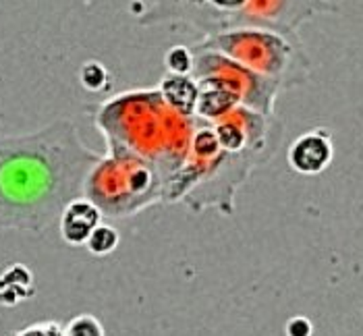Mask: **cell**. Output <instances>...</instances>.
Listing matches in <instances>:
<instances>
[{"mask_svg":"<svg viewBox=\"0 0 363 336\" xmlns=\"http://www.w3.org/2000/svg\"><path fill=\"white\" fill-rule=\"evenodd\" d=\"M340 0H143L141 26L179 23L203 31L208 38L230 29H270L297 38L309 17L333 13Z\"/></svg>","mask_w":363,"mask_h":336,"instance_id":"obj_2","label":"cell"},{"mask_svg":"<svg viewBox=\"0 0 363 336\" xmlns=\"http://www.w3.org/2000/svg\"><path fill=\"white\" fill-rule=\"evenodd\" d=\"M65 336H106V332L96 315L82 313L65 326Z\"/></svg>","mask_w":363,"mask_h":336,"instance_id":"obj_9","label":"cell"},{"mask_svg":"<svg viewBox=\"0 0 363 336\" xmlns=\"http://www.w3.org/2000/svg\"><path fill=\"white\" fill-rule=\"evenodd\" d=\"M33 295V279L28 266L13 264L0 274V306L13 308Z\"/></svg>","mask_w":363,"mask_h":336,"instance_id":"obj_6","label":"cell"},{"mask_svg":"<svg viewBox=\"0 0 363 336\" xmlns=\"http://www.w3.org/2000/svg\"><path fill=\"white\" fill-rule=\"evenodd\" d=\"M79 82L89 91H100L108 84V71H106L104 65H100L96 60H89L79 71Z\"/></svg>","mask_w":363,"mask_h":336,"instance_id":"obj_10","label":"cell"},{"mask_svg":"<svg viewBox=\"0 0 363 336\" xmlns=\"http://www.w3.org/2000/svg\"><path fill=\"white\" fill-rule=\"evenodd\" d=\"M102 210L89 197L79 196L71 199L58 216V230L62 241L73 247L85 245L91 230L102 223Z\"/></svg>","mask_w":363,"mask_h":336,"instance_id":"obj_5","label":"cell"},{"mask_svg":"<svg viewBox=\"0 0 363 336\" xmlns=\"http://www.w3.org/2000/svg\"><path fill=\"white\" fill-rule=\"evenodd\" d=\"M102 156L69 118L23 135H0V230L42 233L84 196Z\"/></svg>","mask_w":363,"mask_h":336,"instance_id":"obj_1","label":"cell"},{"mask_svg":"<svg viewBox=\"0 0 363 336\" xmlns=\"http://www.w3.org/2000/svg\"><path fill=\"white\" fill-rule=\"evenodd\" d=\"M335 147L330 133L324 129L299 135L289 147V164L301 174H318L333 162Z\"/></svg>","mask_w":363,"mask_h":336,"instance_id":"obj_4","label":"cell"},{"mask_svg":"<svg viewBox=\"0 0 363 336\" xmlns=\"http://www.w3.org/2000/svg\"><path fill=\"white\" fill-rule=\"evenodd\" d=\"M197 46L220 52L253 73L279 82L282 87L303 84L311 71L299 40L270 29H230L206 38Z\"/></svg>","mask_w":363,"mask_h":336,"instance_id":"obj_3","label":"cell"},{"mask_svg":"<svg viewBox=\"0 0 363 336\" xmlns=\"http://www.w3.org/2000/svg\"><path fill=\"white\" fill-rule=\"evenodd\" d=\"M118 243H121V235H118V230L111 226V224H104L100 223L94 230H91V235H89V239L85 241V250L91 253V255H98V257H102V255H108L112 253L116 247H118Z\"/></svg>","mask_w":363,"mask_h":336,"instance_id":"obj_8","label":"cell"},{"mask_svg":"<svg viewBox=\"0 0 363 336\" xmlns=\"http://www.w3.org/2000/svg\"><path fill=\"white\" fill-rule=\"evenodd\" d=\"M11 336H65V328L56 322H40L19 332H13Z\"/></svg>","mask_w":363,"mask_h":336,"instance_id":"obj_12","label":"cell"},{"mask_svg":"<svg viewBox=\"0 0 363 336\" xmlns=\"http://www.w3.org/2000/svg\"><path fill=\"white\" fill-rule=\"evenodd\" d=\"M160 96L170 108L181 114H194L197 104V84L185 75H168L160 85Z\"/></svg>","mask_w":363,"mask_h":336,"instance_id":"obj_7","label":"cell"},{"mask_svg":"<svg viewBox=\"0 0 363 336\" xmlns=\"http://www.w3.org/2000/svg\"><path fill=\"white\" fill-rule=\"evenodd\" d=\"M167 67L170 73H177V75L191 73V69H194V55H191V50H187L183 46L170 48L167 55Z\"/></svg>","mask_w":363,"mask_h":336,"instance_id":"obj_11","label":"cell"}]
</instances>
